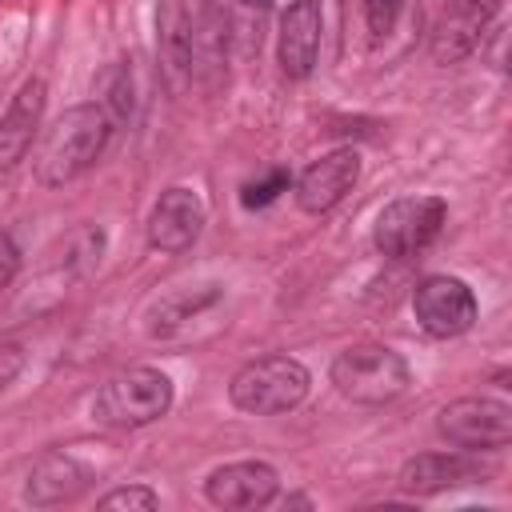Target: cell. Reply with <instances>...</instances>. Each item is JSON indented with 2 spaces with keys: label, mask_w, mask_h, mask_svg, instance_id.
Masks as SVG:
<instances>
[{
  "label": "cell",
  "mask_w": 512,
  "mask_h": 512,
  "mask_svg": "<svg viewBox=\"0 0 512 512\" xmlns=\"http://www.w3.org/2000/svg\"><path fill=\"white\" fill-rule=\"evenodd\" d=\"M112 136V120L104 116V108L96 104H76L68 108L40 140L36 148V180L48 188H60L76 176H84L108 148Z\"/></svg>",
  "instance_id": "obj_1"
},
{
  "label": "cell",
  "mask_w": 512,
  "mask_h": 512,
  "mask_svg": "<svg viewBox=\"0 0 512 512\" xmlns=\"http://www.w3.org/2000/svg\"><path fill=\"white\" fill-rule=\"evenodd\" d=\"M308 368L296 360V356H260V360H248L232 384H228V396L240 412L248 416H280V412H292L304 396H308Z\"/></svg>",
  "instance_id": "obj_2"
},
{
  "label": "cell",
  "mask_w": 512,
  "mask_h": 512,
  "mask_svg": "<svg viewBox=\"0 0 512 512\" xmlns=\"http://www.w3.org/2000/svg\"><path fill=\"white\" fill-rule=\"evenodd\" d=\"M172 408V380L160 368L136 364L100 384L92 416L108 428H144Z\"/></svg>",
  "instance_id": "obj_3"
},
{
  "label": "cell",
  "mask_w": 512,
  "mask_h": 512,
  "mask_svg": "<svg viewBox=\"0 0 512 512\" xmlns=\"http://www.w3.org/2000/svg\"><path fill=\"white\" fill-rule=\"evenodd\" d=\"M408 364L388 344H352L332 360V384L352 404H388L408 388Z\"/></svg>",
  "instance_id": "obj_4"
},
{
  "label": "cell",
  "mask_w": 512,
  "mask_h": 512,
  "mask_svg": "<svg viewBox=\"0 0 512 512\" xmlns=\"http://www.w3.org/2000/svg\"><path fill=\"white\" fill-rule=\"evenodd\" d=\"M444 216H448V204L440 196H400L376 216L372 244L392 260H408L440 236Z\"/></svg>",
  "instance_id": "obj_5"
},
{
  "label": "cell",
  "mask_w": 512,
  "mask_h": 512,
  "mask_svg": "<svg viewBox=\"0 0 512 512\" xmlns=\"http://www.w3.org/2000/svg\"><path fill=\"white\" fill-rule=\"evenodd\" d=\"M436 432L468 452H492L512 440V408L492 396H460L440 408Z\"/></svg>",
  "instance_id": "obj_6"
},
{
  "label": "cell",
  "mask_w": 512,
  "mask_h": 512,
  "mask_svg": "<svg viewBox=\"0 0 512 512\" xmlns=\"http://www.w3.org/2000/svg\"><path fill=\"white\" fill-rule=\"evenodd\" d=\"M412 312L428 336L452 340L476 324V296L460 276H424L412 292Z\"/></svg>",
  "instance_id": "obj_7"
},
{
  "label": "cell",
  "mask_w": 512,
  "mask_h": 512,
  "mask_svg": "<svg viewBox=\"0 0 512 512\" xmlns=\"http://www.w3.org/2000/svg\"><path fill=\"white\" fill-rule=\"evenodd\" d=\"M488 464H480L468 448L456 452H420L400 468V488L408 496H436L444 488H460V484H484L488 480Z\"/></svg>",
  "instance_id": "obj_8"
},
{
  "label": "cell",
  "mask_w": 512,
  "mask_h": 512,
  "mask_svg": "<svg viewBox=\"0 0 512 512\" xmlns=\"http://www.w3.org/2000/svg\"><path fill=\"white\" fill-rule=\"evenodd\" d=\"M360 180V156L356 148H332L320 160H312L296 180V204L312 216L332 212Z\"/></svg>",
  "instance_id": "obj_9"
},
{
  "label": "cell",
  "mask_w": 512,
  "mask_h": 512,
  "mask_svg": "<svg viewBox=\"0 0 512 512\" xmlns=\"http://www.w3.org/2000/svg\"><path fill=\"white\" fill-rule=\"evenodd\" d=\"M200 228H204V200H200V192H192L184 184L164 188L160 200L148 212V244L156 252H184V248H192Z\"/></svg>",
  "instance_id": "obj_10"
},
{
  "label": "cell",
  "mask_w": 512,
  "mask_h": 512,
  "mask_svg": "<svg viewBox=\"0 0 512 512\" xmlns=\"http://www.w3.org/2000/svg\"><path fill=\"white\" fill-rule=\"evenodd\" d=\"M276 492H280V476L264 460H236V464L216 468L204 480V496L216 508H236V512L264 508V504L276 500Z\"/></svg>",
  "instance_id": "obj_11"
},
{
  "label": "cell",
  "mask_w": 512,
  "mask_h": 512,
  "mask_svg": "<svg viewBox=\"0 0 512 512\" xmlns=\"http://www.w3.org/2000/svg\"><path fill=\"white\" fill-rule=\"evenodd\" d=\"M500 8H504V0H448L444 20L432 32V56L440 64H452V60H464L468 52H476L488 24L500 16Z\"/></svg>",
  "instance_id": "obj_12"
},
{
  "label": "cell",
  "mask_w": 512,
  "mask_h": 512,
  "mask_svg": "<svg viewBox=\"0 0 512 512\" xmlns=\"http://www.w3.org/2000/svg\"><path fill=\"white\" fill-rule=\"evenodd\" d=\"M320 32H324V16H320V0H292L288 12L280 16V72L288 80H304L316 68L320 56Z\"/></svg>",
  "instance_id": "obj_13"
},
{
  "label": "cell",
  "mask_w": 512,
  "mask_h": 512,
  "mask_svg": "<svg viewBox=\"0 0 512 512\" xmlns=\"http://www.w3.org/2000/svg\"><path fill=\"white\" fill-rule=\"evenodd\" d=\"M44 104H48V84L40 76H32L20 84V92L4 108V116H0V172L16 168L28 156L32 140L40 132V120H44Z\"/></svg>",
  "instance_id": "obj_14"
},
{
  "label": "cell",
  "mask_w": 512,
  "mask_h": 512,
  "mask_svg": "<svg viewBox=\"0 0 512 512\" xmlns=\"http://www.w3.org/2000/svg\"><path fill=\"white\" fill-rule=\"evenodd\" d=\"M156 52L172 92L192 84V12L184 0H160L156 8Z\"/></svg>",
  "instance_id": "obj_15"
},
{
  "label": "cell",
  "mask_w": 512,
  "mask_h": 512,
  "mask_svg": "<svg viewBox=\"0 0 512 512\" xmlns=\"http://www.w3.org/2000/svg\"><path fill=\"white\" fill-rule=\"evenodd\" d=\"M88 468L80 460H72L68 452H44L32 468H28V484H24V500L36 508H52V504H68L88 488Z\"/></svg>",
  "instance_id": "obj_16"
},
{
  "label": "cell",
  "mask_w": 512,
  "mask_h": 512,
  "mask_svg": "<svg viewBox=\"0 0 512 512\" xmlns=\"http://www.w3.org/2000/svg\"><path fill=\"white\" fill-rule=\"evenodd\" d=\"M224 16L212 0L200 4V12H192V80L196 76H208V72H220L224 64Z\"/></svg>",
  "instance_id": "obj_17"
},
{
  "label": "cell",
  "mask_w": 512,
  "mask_h": 512,
  "mask_svg": "<svg viewBox=\"0 0 512 512\" xmlns=\"http://www.w3.org/2000/svg\"><path fill=\"white\" fill-rule=\"evenodd\" d=\"M92 104L104 108V116L112 120V128L132 116V72H128L124 60L108 64V68L96 76V100H92Z\"/></svg>",
  "instance_id": "obj_18"
},
{
  "label": "cell",
  "mask_w": 512,
  "mask_h": 512,
  "mask_svg": "<svg viewBox=\"0 0 512 512\" xmlns=\"http://www.w3.org/2000/svg\"><path fill=\"white\" fill-rule=\"evenodd\" d=\"M212 300H220L216 288H196V292H180V296H168L156 304L152 312V336H168L172 328H180L184 320H192L200 308H208Z\"/></svg>",
  "instance_id": "obj_19"
},
{
  "label": "cell",
  "mask_w": 512,
  "mask_h": 512,
  "mask_svg": "<svg viewBox=\"0 0 512 512\" xmlns=\"http://www.w3.org/2000/svg\"><path fill=\"white\" fill-rule=\"evenodd\" d=\"M288 184H292L288 168H268L264 176H256V180H248V184L240 188V204H244V208H268L280 192H288Z\"/></svg>",
  "instance_id": "obj_20"
},
{
  "label": "cell",
  "mask_w": 512,
  "mask_h": 512,
  "mask_svg": "<svg viewBox=\"0 0 512 512\" xmlns=\"http://www.w3.org/2000/svg\"><path fill=\"white\" fill-rule=\"evenodd\" d=\"M100 508H136V512H152L156 504H160V496L152 492V488H144V484H128V488H112V492H104L100 500H96Z\"/></svg>",
  "instance_id": "obj_21"
},
{
  "label": "cell",
  "mask_w": 512,
  "mask_h": 512,
  "mask_svg": "<svg viewBox=\"0 0 512 512\" xmlns=\"http://www.w3.org/2000/svg\"><path fill=\"white\" fill-rule=\"evenodd\" d=\"M400 8H404V0H364V16H368L372 36H388L400 20Z\"/></svg>",
  "instance_id": "obj_22"
},
{
  "label": "cell",
  "mask_w": 512,
  "mask_h": 512,
  "mask_svg": "<svg viewBox=\"0 0 512 512\" xmlns=\"http://www.w3.org/2000/svg\"><path fill=\"white\" fill-rule=\"evenodd\" d=\"M16 268H20V248L12 244V236H8V232H0V292L12 284Z\"/></svg>",
  "instance_id": "obj_23"
},
{
  "label": "cell",
  "mask_w": 512,
  "mask_h": 512,
  "mask_svg": "<svg viewBox=\"0 0 512 512\" xmlns=\"http://www.w3.org/2000/svg\"><path fill=\"white\" fill-rule=\"evenodd\" d=\"M20 368H24V352L16 344H0V388H8Z\"/></svg>",
  "instance_id": "obj_24"
},
{
  "label": "cell",
  "mask_w": 512,
  "mask_h": 512,
  "mask_svg": "<svg viewBox=\"0 0 512 512\" xmlns=\"http://www.w3.org/2000/svg\"><path fill=\"white\" fill-rule=\"evenodd\" d=\"M240 4H244V8H260V12L272 8V0H240Z\"/></svg>",
  "instance_id": "obj_25"
}]
</instances>
